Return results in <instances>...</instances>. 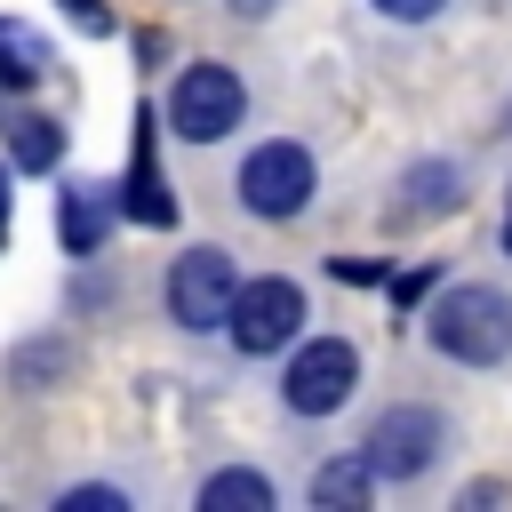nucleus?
<instances>
[{"label":"nucleus","mask_w":512,"mask_h":512,"mask_svg":"<svg viewBox=\"0 0 512 512\" xmlns=\"http://www.w3.org/2000/svg\"><path fill=\"white\" fill-rule=\"evenodd\" d=\"M8 152H16V168H56L64 128H56V120H40V112H24V120H16V136H8Z\"/></svg>","instance_id":"obj_13"},{"label":"nucleus","mask_w":512,"mask_h":512,"mask_svg":"<svg viewBox=\"0 0 512 512\" xmlns=\"http://www.w3.org/2000/svg\"><path fill=\"white\" fill-rule=\"evenodd\" d=\"M224 328H232V344H240V352H280V344L304 328V288H296V280H280V272H272V280H240V296H232V320H224Z\"/></svg>","instance_id":"obj_6"},{"label":"nucleus","mask_w":512,"mask_h":512,"mask_svg":"<svg viewBox=\"0 0 512 512\" xmlns=\"http://www.w3.org/2000/svg\"><path fill=\"white\" fill-rule=\"evenodd\" d=\"M48 72V40L32 32V24H16V16H0V80H16V88H32Z\"/></svg>","instance_id":"obj_11"},{"label":"nucleus","mask_w":512,"mask_h":512,"mask_svg":"<svg viewBox=\"0 0 512 512\" xmlns=\"http://www.w3.org/2000/svg\"><path fill=\"white\" fill-rule=\"evenodd\" d=\"M0 232H8V176H0Z\"/></svg>","instance_id":"obj_20"},{"label":"nucleus","mask_w":512,"mask_h":512,"mask_svg":"<svg viewBox=\"0 0 512 512\" xmlns=\"http://www.w3.org/2000/svg\"><path fill=\"white\" fill-rule=\"evenodd\" d=\"M104 224H112L104 184H64V200H56V232H64V248H72V256H96Z\"/></svg>","instance_id":"obj_9"},{"label":"nucleus","mask_w":512,"mask_h":512,"mask_svg":"<svg viewBox=\"0 0 512 512\" xmlns=\"http://www.w3.org/2000/svg\"><path fill=\"white\" fill-rule=\"evenodd\" d=\"M504 256H512V208H504Z\"/></svg>","instance_id":"obj_21"},{"label":"nucleus","mask_w":512,"mask_h":512,"mask_svg":"<svg viewBox=\"0 0 512 512\" xmlns=\"http://www.w3.org/2000/svg\"><path fill=\"white\" fill-rule=\"evenodd\" d=\"M64 8L80 16V32H112V8H104V0H64Z\"/></svg>","instance_id":"obj_17"},{"label":"nucleus","mask_w":512,"mask_h":512,"mask_svg":"<svg viewBox=\"0 0 512 512\" xmlns=\"http://www.w3.org/2000/svg\"><path fill=\"white\" fill-rule=\"evenodd\" d=\"M232 8H240V16H264V8H272V0H232Z\"/></svg>","instance_id":"obj_19"},{"label":"nucleus","mask_w":512,"mask_h":512,"mask_svg":"<svg viewBox=\"0 0 512 512\" xmlns=\"http://www.w3.org/2000/svg\"><path fill=\"white\" fill-rule=\"evenodd\" d=\"M304 200H312V152H304V144L280 136V144H256V152L240 160V208H248V216H272V224H280V216H296Z\"/></svg>","instance_id":"obj_4"},{"label":"nucleus","mask_w":512,"mask_h":512,"mask_svg":"<svg viewBox=\"0 0 512 512\" xmlns=\"http://www.w3.org/2000/svg\"><path fill=\"white\" fill-rule=\"evenodd\" d=\"M64 504H72V512H120L128 496H120V488H72Z\"/></svg>","instance_id":"obj_16"},{"label":"nucleus","mask_w":512,"mask_h":512,"mask_svg":"<svg viewBox=\"0 0 512 512\" xmlns=\"http://www.w3.org/2000/svg\"><path fill=\"white\" fill-rule=\"evenodd\" d=\"M440 440H448V424H440V408H384L376 416V432H368V464L384 472V480H416L432 456H440Z\"/></svg>","instance_id":"obj_7"},{"label":"nucleus","mask_w":512,"mask_h":512,"mask_svg":"<svg viewBox=\"0 0 512 512\" xmlns=\"http://www.w3.org/2000/svg\"><path fill=\"white\" fill-rule=\"evenodd\" d=\"M200 512H272V480L264 472H216L200 488Z\"/></svg>","instance_id":"obj_12"},{"label":"nucleus","mask_w":512,"mask_h":512,"mask_svg":"<svg viewBox=\"0 0 512 512\" xmlns=\"http://www.w3.org/2000/svg\"><path fill=\"white\" fill-rule=\"evenodd\" d=\"M352 384H360V352L344 336H312V344H296V360L280 376V400L296 416H336L352 400Z\"/></svg>","instance_id":"obj_3"},{"label":"nucleus","mask_w":512,"mask_h":512,"mask_svg":"<svg viewBox=\"0 0 512 512\" xmlns=\"http://www.w3.org/2000/svg\"><path fill=\"white\" fill-rule=\"evenodd\" d=\"M384 16H400V24H424V16H440V0H376Z\"/></svg>","instance_id":"obj_18"},{"label":"nucleus","mask_w":512,"mask_h":512,"mask_svg":"<svg viewBox=\"0 0 512 512\" xmlns=\"http://www.w3.org/2000/svg\"><path fill=\"white\" fill-rule=\"evenodd\" d=\"M120 208H128L136 224H176L168 176H160V160H152V112L136 120V160H128V192H120Z\"/></svg>","instance_id":"obj_8"},{"label":"nucleus","mask_w":512,"mask_h":512,"mask_svg":"<svg viewBox=\"0 0 512 512\" xmlns=\"http://www.w3.org/2000/svg\"><path fill=\"white\" fill-rule=\"evenodd\" d=\"M424 336H432L448 360L488 368V360H504V352H512V296H504V288L464 280V288H448V296L424 312Z\"/></svg>","instance_id":"obj_1"},{"label":"nucleus","mask_w":512,"mask_h":512,"mask_svg":"<svg viewBox=\"0 0 512 512\" xmlns=\"http://www.w3.org/2000/svg\"><path fill=\"white\" fill-rule=\"evenodd\" d=\"M432 280H440V264H416V272H400V280H392V296H400V304H416V296H432Z\"/></svg>","instance_id":"obj_15"},{"label":"nucleus","mask_w":512,"mask_h":512,"mask_svg":"<svg viewBox=\"0 0 512 512\" xmlns=\"http://www.w3.org/2000/svg\"><path fill=\"white\" fill-rule=\"evenodd\" d=\"M232 296H240V272L224 248H184L168 264V312L184 328H224L232 320Z\"/></svg>","instance_id":"obj_5"},{"label":"nucleus","mask_w":512,"mask_h":512,"mask_svg":"<svg viewBox=\"0 0 512 512\" xmlns=\"http://www.w3.org/2000/svg\"><path fill=\"white\" fill-rule=\"evenodd\" d=\"M368 488H376V464H368V456H336V464H320L312 504H328V512H360Z\"/></svg>","instance_id":"obj_10"},{"label":"nucleus","mask_w":512,"mask_h":512,"mask_svg":"<svg viewBox=\"0 0 512 512\" xmlns=\"http://www.w3.org/2000/svg\"><path fill=\"white\" fill-rule=\"evenodd\" d=\"M408 208H424V216L456 208V168H416L408 176Z\"/></svg>","instance_id":"obj_14"},{"label":"nucleus","mask_w":512,"mask_h":512,"mask_svg":"<svg viewBox=\"0 0 512 512\" xmlns=\"http://www.w3.org/2000/svg\"><path fill=\"white\" fill-rule=\"evenodd\" d=\"M240 112H248V88H240L232 64H184L176 88H168V128H176L184 144H216V136H232Z\"/></svg>","instance_id":"obj_2"}]
</instances>
